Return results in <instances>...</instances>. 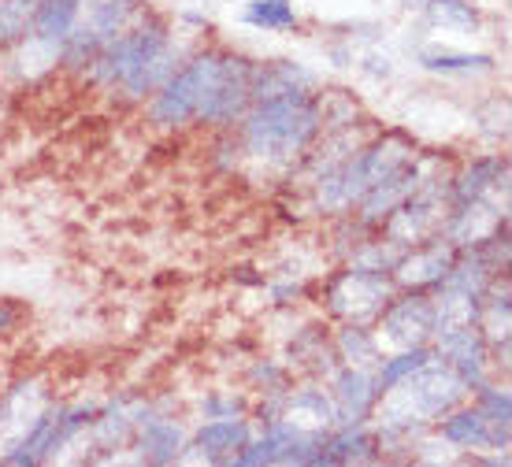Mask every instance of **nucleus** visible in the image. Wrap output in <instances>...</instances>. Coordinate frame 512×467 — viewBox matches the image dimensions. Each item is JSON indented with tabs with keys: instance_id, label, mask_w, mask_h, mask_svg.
Returning <instances> with one entry per match:
<instances>
[{
	"instance_id": "f257e3e1",
	"label": "nucleus",
	"mask_w": 512,
	"mask_h": 467,
	"mask_svg": "<svg viewBox=\"0 0 512 467\" xmlns=\"http://www.w3.org/2000/svg\"><path fill=\"white\" fill-rule=\"evenodd\" d=\"M253 97V64L242 56H197L179 78H171L153 104L156 123H227L245 112Z\"/></svg>"
},
{
	"instance_id": "f03ea898",
	"label": "nucleus",
	"mask_w": 512,
	"mask_h": 467,
	"mask_svg": "<svg viewBox=\"0 0 512 467\" xmlns=\"http://www.w3.org/2000/svg\"><path fill=\"white\" fill-rule=\"evenodd\" d=\"M320 130V108L308 101L305 93L290 97H271L245 119V141L249 152L264 160H286L316 138Z\"/></svg>"
},
{
	"instance_id": "7ed1b4c3",
	"label": "nucleus",
	"mask_w": 512,
	"mask_h": 467,
	"mask_svg": "<svg viewBox=\"0 0 512 467\" xmlns=\"http://www.w3.org/2000/svg\"><path fill=\"white\" fill-rule=\"evenodd\" d=\"M78 12H82V0H41L38 15H34V38L49 49H60L75 26Z\"/></svg>"
},
{
	"instance_id": "20e7f679",
	"label": "nucleus",
	"mask_w": 512,
	"mask_h": 467,
	"mask_svg": "<svg viewBox=\"0 0 512 467\" xmlns=\"http://www.w3.org/2000/svg\"><path fill=\"white\" fill-rule=\"evenodd\" d=\"M383 397L379 390V382L368 379L364 371H346L342 382H338V390H334V401H338V416L346 419V423H357L375 401Z\"/></svg>"
},
{
	"instance_id": "39448f33",
	"label": "nucleus",
	"mask_w": 512,
	"mask_h": 467,
	"mask_svg": "<svg viewBox=\"0 0 512 467\" xmlns=\"http://www.w3.org/2000/svg\"><path fill=\"white\" fill-rule=\"evenodd\" d=\"M197 445L208 449V453L223 460V456H238L249 445V427L242 419H212L201 434H197Z\"/></svg>"
},
{
	"instance_id": "423d86ee",
	"label": "nucleus",
	"mask_w": 512,
	"mask_h": 467,
	"mask_svg": "<svg viewBox=\"0 0 512 467\" xmlns=\"http://www.w3.org/2000/svg\"><path fill=\"white\" fill-rule=\"evenodd\" d=\"M490 423H509V419H494V416H487L483 408H475V412H457V416H449L446 423H442V434L457 445L501 442L498 434H490Z\"/></svg>"
},
{
	"instance_id": "0eeeda50",
	"label": "nucleus",
	"mask_w": 512,
	"mask_h": 467,
	"mask_svg": "<svg viewBox=\"0 0 512 467\" xmlns=\"http://www.w3.org/2000/svg\"><path fill=\"white\" fill-rule=\"evenodd\" d=\"M38 4L41 0H0V49L19 45L23 38H30Z\"/></svg>"
},
{
	"instance_id": "6e6552de",
	"label": "nucleus",
	"mask_w": 512,
	"mask_h": 467,
	"mask_svg": "<svg viewBox=\"0 0 512 467\" xmlns=\"http://www.w3.org/2000/svg\"><path fill=\"white\" fill-rule=\"evenodd\" d=\"M245 23L256 26V30H294L297 12L290 0H249Z\"/></svg>"
},
{
	"instance_id": "1a4fd4ad",
	"label": "nucleus",
	"mask_w": 512,
	"mask_h": 467,
	"mask_svg": "<svg viewBox=\"0 0 512 467\" xmlns=\"http://www.w3.org/2000/svg\"><path fill=\"white\" fill-rule=\"evenodd\" d=\"M427 360H431V353H427V349H420V345H416V349H409V353L383 360V367H379V379H375V382H379V390H383V393L394 390L397 382L409 379L412 371H420Z\"/></svg>"
},
{
	"instance_id": "9d476101",
	"label": "nucleus",
	"mask_w": 512,
	"mask_h": 467,
	"mask_svg": "<svg viewBox=\"0 0 512 467\" xmlns=\"http://www.w3.org/2000/svg\"><path fill=\"white\" fill-rule=\"evenodd\" d=\"M141 449H149L153 460H171L179 453V430L171 423H149L145 438H141Z\"/></svg>"
},
{
	"instance_id": "9b49d317",
	"label": "nucleus",
	"mask_w": 512,
	"mask_h": 467,
	"mask_svg": "<svg viewBox=\"0 0 512 467\" xmlns=\"http://www.w3.org/2000/svg\"><path fill=\"white\" fill-rule=\"evenodd\" d=\"M423 64L431 71H487L490 56H453V52H438V56H423Z\"/></svg>"
},
{
	"instance_id": "f8f14e48",
	"label": "nucleus",
	"mask_w": 512,
	"mask_h": 467,
	"mask_svg": "<svg viewBox=\"0 0 512 467\" xmlns=\"http://www.w3.org/2000/svg\"><path fill=\"white\" fill-rule=\"evenodd\" d=\"M435 19L438 23H449V19H461V23H475V12L464 4V0H435Z\"/></svg>"
}]
</instances>
